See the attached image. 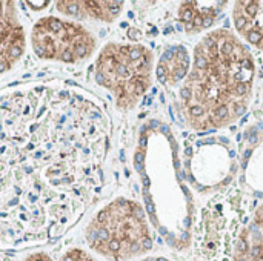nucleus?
<instances>
[{
	"label": "nucleus",
	"mask_w": 263,
	"mask_h": 261,
	"mask_svg": "<svg viewBox=\"0 0 263 261\" xmlns=\"http://www.w3.org/2000/svg\"><path fill=\"white\" fill-rule=\"evenodd\" d=\"M60 261H100L97 257H94L92 254H89L88 251L85 249H80V248H71L68 249L63 255Z\"/></svg>",
	"instance_id": "f8f14e48"
},
{
	"label": "nucleus",
	"mask_w": 263,
	"mask_h": 261,
	"mask_svg": "<svg viewBox=\"0 0 263 261\" xmlns=\"http://www.w3.org/2000/svg\"><path fill=\"white\" fill-rule=\"evenodd\" d=\"M29 38L39 58L66 65L82 63L97 49V37L82 22L55 15L39 18Z\"/></svg>",
	"instance_id": "39448f33"
},
{
	"label": "nucleus",
	"mask_w": 263,
	"mask_h": 261,
	"mask_svg": "<svg viewBox=\"0 0 263 261\" xmlns=\"http://www.w3.org/2000/svg\"><path fill=\"white\" fill-rule=\"evenodd\" d=\"M28 5H31V6H48L49 5V2H42V3H34V2H26ZM37 9H40V8H37Z\"/></svg>",
	"instance_id": "4468645a"
},
{
	"label": "nucleus",
	"mask_w": 263,
	"mask_h": 261,
	"mask_svg": "<svg viewBox=\"0 0 263 261\" xmlns=\"http://www.w3.org/2000/svg\"><path fill=\"white\" fill-rule=\"evenodd\" d=\"M123 2H57L55 9L71 20H96L111 23L123 11Z\"/></svg>",
	"instance_id": "6e6552de"
},
{
	"label": "nucleus",
	"mask_w": 263,
	"mask_h": 261,
	"mask_svg": "<svg viewBox=\"0 0 263 261\" xmlns=\"http://www.w3.org/2000/svg\"><path fill=\"white\" fill-rule=\"evenodd\" d=\"M222 6H227L225 2H185L179 9V20L190 34L202 32L211 28L219 14L222 12Z\"/></svg>",
	"instance_id": "9d476101"
},
{
	"label": "nucleus",
	"mask_w": 263,
	"mask_h": 261,
	"mask_svg": "<svg viewBox=\"0 0 263 261\" xmlns=\"http://www.w3.org/2000/svg\"><path fill=\"white\" fill-rule=\"evenodd\" d=\"M109 146L103 108L65 82L0 95V245L54 240L88 209Z\"/></svg>",
	"instance_id": "f257e3e1"
},
{
	"label": "nucleus",
	"mask_w": 263,
	"mask_h": 261,
	"mask_svg": "<svg viewBox=\"0 0 263 261\" xmlns=\"http://www.w3.org/2000/svg\"><path fill=\"white\" fill-rule=\"evenodd\" d=\"M233 22L239 37L245 43L263 51V0L236 2Z\"/></svg>",
	"instance_id": "0eeeda50"
},
{
	"label": "nucleus",
	"mask_w": 263,
	"mask_h": 261,
	"mask_svg": "<svg viewBox=\"0 0 263 261\" xmlns=\"http://www.w3.org/2000/svg\"><path fill=\"white\" fill-rule=\"evenodd\" d=\"M25 48L26 35L15 2H0V75L20 62Z\"/></svg>",
	"instance_id": "423d86ee"
},
{
	"label": "nucleus",
	"mask_w": 263,
	"mask_h": 261,
	"mask_svg": "<svg viewBox=\"0 0 263 261\" xmlns=\"http://www.w3.org/2000/svg\"><path fill=\"white\" fill-rule=\"evenodd\" d=\"M234 261H263V205H260L251 222L239 232Z\"/></svg>",
	"instance_id": "1a4fd4ad"
},
{
	"label": "nucleus",
	"mask_w": 263,
	"mask_h": 261,
	"mask_svg": "<svg viewBox=\"0 0 263 261\" xmlns=\"http://www.w3.org/2000/svg\"><path fill=\"white\" fill-rule=\"evenodd\" d=\"M254 75V57L239 35L225 28L205 34L179 92L180 120L200 132L233 125L251 103Z\"/></svg>",
	"instance_id": "f03ea898"
},
{
	"label": "nucleus",
	"mask_w": 263,
	"mask_h": 261,
	"mask_svg": "<svg viewBox=\"0 0 263 261\" xmlns=\"http://www.w3.org/2000/svg\"><path fill=\"white\" fill-rule=\"evenodd\" d=\"M143 261H170L168 258L165 257H153V258H145Z\"/></svg>",
	"instance_id": "2eb2a0df"
},
{
	"label": "nucleus",
	"mask_w": 263,
	"mask_h": 261,
	"mask_svg": "<svg viewBox=\"0 0 263 261\" xmlns=\"http://www.w3.org/2000/svg\"><path fill=\"white\" fill-rule=\"evenodd\" d=\"M191 69V58L185 46L176 45L170 46L163 51L159 66H157V78L159 82L166 86L173 88L179 82L188 77Z\"/></svg>",
	"instance_id": "9b49d317"
},
{
	"label": "nucleus",
	"mask_w": 263,
	"mask_h": 261,
	"mask_svg": "<svg viewBox=\"0 0 263 261\" xmlns=\"http://www.w3.org/2000/svg\"><path fill=\"white\" fill-rule=\"evenodd\" d=\"M88 248L108 261H131L154 246V235L143 208L119 197L103 206L85 231Z\"/></svg>",
	"instance_id": "7ed1b4c3"
},
{
	"label": "nucleus",
	"mask_w": 263,
	"mask_h": 261,
	"mask_svg": "<svg viewBox=\"0 0 263 261\" xmlns=\"http://www.w3.org/2000/svg\"><path fill=\"white\" fill-rule=\"evenodd\" d=\"M23 261H52V258L45 252H35V254L28 255Z\"/></svg>",
	"instance_id": "ddd939ff"
},
{
	"label": "nucleus",
	"mask_w": 263,
	"mask_h": 261,
	"mask_svg": "<svg viewBox=\"0 0 263 261\" xmlns=\"http://www.w3.org/2000/svg\"><path fill=\"white\" fill-rule=\"evenodd\" d=\"M154 55L140 43H106L97 54L94 77L119 111L134 109L153 85Z\"/></svg>",
	"instance_id": "20e7f679"
}]
</instances>
